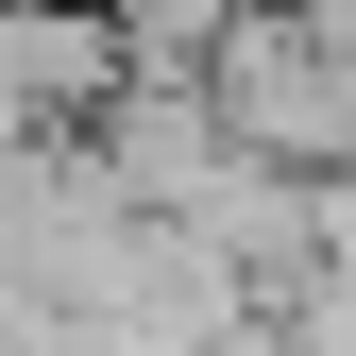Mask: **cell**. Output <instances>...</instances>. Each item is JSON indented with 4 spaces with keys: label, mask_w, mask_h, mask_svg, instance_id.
<instances>
[{
    "label": "cell",
    "mask_w": 356,
    "mask_h": 356,
    "mask_svg": "<svg viewBox=\"0 0 356 356\" xmlns=\"http://www.w3.org/2000/svg\"><path fill=\"white\" fill-rule=\"evenodd\" d=\"M119 85H136V68H119V17H102V0H0V153L85 136Z\"/></svg>",
    "instance_id": "1"
}]
</instances>
